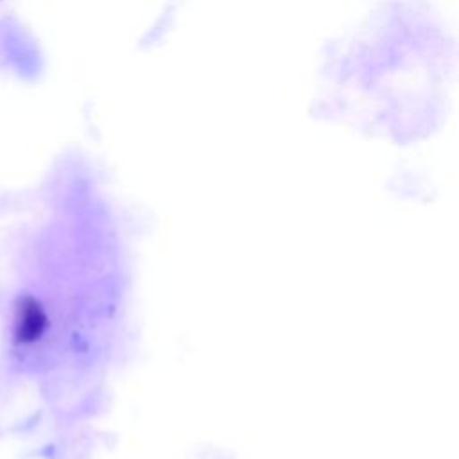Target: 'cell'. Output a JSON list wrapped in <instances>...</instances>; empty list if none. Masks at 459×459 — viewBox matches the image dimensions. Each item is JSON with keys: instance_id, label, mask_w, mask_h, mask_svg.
I'll return each mask as SVG.
<instances>
[{"instance_id": "cell-1", "label": "cell", "mask_w": 459, "mask_h": 459, "mask_svg": "<svg viewBox=\"0 0 459 459\" xmlns=\"http://www.w3.org/2000/svg\"><path fill=\"white\" fill-rule=\"evenodd\" d=\"M47 314L38 299L32 296H22L16 305V342L30 344L38 341L47 330Z\"/></svg>"}]
</instances>
